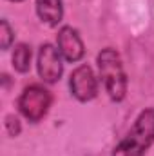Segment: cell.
Instances as JSON below:
<instances>
[{
    "instance_id": "obj_10",
    "label": "cell",
    "mask_w": 154,
    "mask_h": 156,
    "mask_svg": "<svg viewBox=\"0 0 154 156\" xmlns=\"http://www.w3.org/2000/svg\"><path fill=\"white\" fill-rule=\"evenodd\" d=\"M5 129H7V133L11 136H18V133H20V122H18V118L16 116L5 118Z\"/></svg>"
},
{
    "instance_id": "obj_5",
    "label": "cell",
    "mask_w": 154,
    "mask_h": 156,
    "mask_svg": "<svg viewBox=\"0 0 154 156\" xmlns=\"http://www.w3.org/2000/svg\"><path fill=\"white\" fill-rule=\"evenodd\" d=\"M69 87H71L73 96L78 102H91L98 94V80H96L93 69L87 64L78 66L76 69L71 73Z\"/></svg>"
},
{
    "instance_id": "obj_3",
    "label": "cell",
    "mask_w": 154,
    "mask_h": 156,
    "mask_svg": "<svg viewBox=\"0 0 154 156\" xmlns=\"http://www.w3.org/2000/svg\"><path fill=\"white\" fill-rule=\"evenodd\" d=\"M51 102H53L51 93L38 83H33L22 91V94L18 98V109L26 120L37 123L49 113Z\"/></svg>"
},
{
    "instance_id": "obj_8",
    "label": "cell",
    "mask_w": 154,
    "mask_h": 156,
    "mask_svg": "<svg viewBox=\"0 0 154 156\" xmlns=\"http://www.w3.org/2000/svg\"><path fill=\"white\" fill-rule=\"evenodd\" d=\"M13 67L18 73H27L31 67V47L27 44H18L15 45L13 51Z\"/></svg>"
},
{
    "instance_id": "obj_11",
    "label": "cell",
    "mask_w": 154,
    "mask_h": 156,
    "mask_svg": "<svg viewBox=\"0 0 154 156\" xmlns=\"http://www.w3.org/2000/svg\"><path fill=\"white\" fill-rule=\"evenodd\" d=\"M11 2H22V0H11Z\"/></svg>"
},
{
    "instance_id": "obj_1",
    "label": "cell",
    "mask_w": 154,
    "mask_h": 156,
    "mask_svg": "<svg viewBox=\"0 0 154 156\" xmlns=\"http://www.w3.org/2000/svg\"><path fill=\"white\" fill-rule=\"evenodd\" d=\"M154 144V107L143 109L111 156H145Z\"/></svg>"
},
{
    "instance_id": "obj_2",
    "label": "cell",
    "mask_w": 154,
    "mask_h": 156,
    "mask_svg": "<svg viewBox=\"0 0 154 156\" xmlns=\"http://www.w3.org/2000/svg\"><path fill=\"white\" fill-rule=\"evenodd\" d=\"M96 64L100 69V76L103 82V87L111 100L121 102L127 94V76L121 66V58L113 47H105L98 53Z\"/></svg>"
},
{
    "instance_id": "obj_4",
    "label": "cell",
    "mask_w": 154,
    "mask_h": 156,
    "mask_svg": "<svg viewBox=\"0 0 154 156\" xmlns=\"http://www.w3.org/2000/svg\"><path fill=\"white\" fill-rule=\"evenodd\" d=\"M37 69H38L40 78L47 83H54L62 78L64 64H62V55L58 47H54L53 44L40 45L38 56H37Z\"/></svg>"
},
{
    "instance_id": "obj_9",
    "label": "cell",
    "mask_w": 154,
    "mask_h": 156,
    "mask_svg": "<svg viewBox=\"0 0 154 156\" xmlns=\"http://www.w3.org/2000/svg\"><path fill=\"white\" fill-rule=\"evenodd\" d=\"M13 40H15V31L11 29V26H9L7 20H2L0 22V47L4 51H7L11 47Z\"/></svg>"
},
{
    "instance_id": "obj_6",
    "label": "cell",
    "mask_w": 154,
    "mask_h": 156,
    "mask_svg": "<svg viewBox=\"0 0 154 156\" xmlns=\"http://www.w3.org/2000/svg\"><path fill=\"white\" fill-rule=\"evenodd\" d=\"M56 44H58L60 55L67 62H78L85 55V47H83L82 37H80V33H78L76 29L71 27V26L60 27L58 37H56Z\"/></svg>"
},
{
    "instance_id": "obj_7",
    "label": "cell",
    "mask_w": 154,
    "mask_h": 156,
    "mask_svg": "<svg viewBox=\"0 0 154 156\" xmlns=\"http://www.w3.org/2000/svg\"><path fill=\"white\" fill-rule=\"evenodd\" d=\"M37 15L47 26H58L64 18L62 0H37Z\"/></svg>"
}]
</instances>
